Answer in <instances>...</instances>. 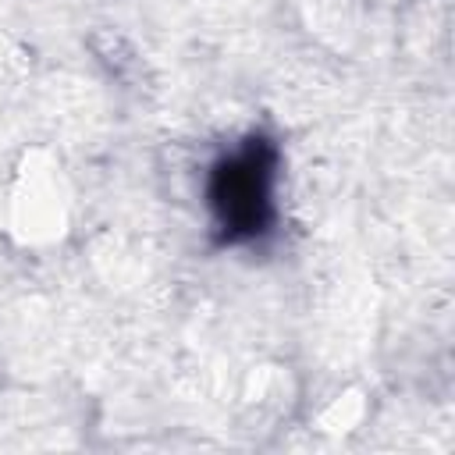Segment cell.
<instances>
[{
  "label": "cell",
  "mask_w": 455,
  "mask_h": 455,
  "mask_svg": "<svg viewBox=\"0 0 455 455\" xmlns=\"http://www.w3.org/2000/svg\"><path fill=\"white\" fill-rule=\"evenodd\" d=\"M281 146L267 132H249L235 149L220 153L206 171V206L213 245L235 249L267 238L277 224Z\"/></svg>",
  "instance_id": "obj_1"
}]
</instances>
